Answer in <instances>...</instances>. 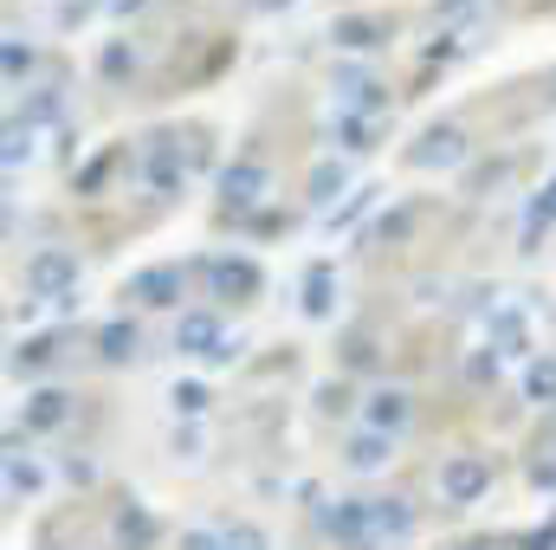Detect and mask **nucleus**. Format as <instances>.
<instances>
[{
    "mask_svg": "<svg viewBox=\"0 0 556 550\" xmlns=\"http://www.w3.org/2000/svg\"><path fill=\"white\" fill-rule=\"evenodd\" d=\"M227 550H273L260 525H227Z\"/></svg>",
    "mask_w": 556,
    "mask_h": 550,
    "instance_id": "nucleus-29",
    "label": "nucleus"
},
{
    "mask_svg": "<svg viewBox=\"0 0 556 550\" xmlns=\"http://www.w3.org/2000/svg\"><path fill=\"white\" fill-rule=\"evenodd\" d=\"M330 39H337L343 52H376V46L389 39V26L369 20V13H337V20H330Z\"/></svg>",
    "mask_w": 556,
    "mask_h": 550,
    "instance_id": "nucleus-9",
    "label": "nucleus"
},
{
    "mask_svg": "<svg viewBox=\"0 0 556 550\" xmlns=\"http://www.w3.org/2000/svg\"><path fill=\"white\" fill-rule=\"evenodd\" d=\"M531 486H556V460H531Z\"/></svg>",
    "mask_w": 556,
    "mask_h": 550,
    "instance_id": "nucleus-38",
    "label": "nucleus"
},
{
    "mask_svg": "<svg viewBox=\"0 0 556 550\" xmlns=\"http://www.w3.org/2000/svg\"><path fill=\"white\" fill-rule=\"evenodd\" d=\"M207 285H214V298L220 304H247V298H260V260H247V253H220V260H207Z\"/></svg>",
    "mask_w": 556,
    "mask_h": 550,
    "instance_id": "nucleus-2",
    "label": "nucleus"
},
{
    "mask_svg": "<svg viewBox=\"0 0 556 550\" xmlns=\"http://www.w3.org/2000/svg\"><path fill=\"white\" fill-rule=\"evenodd\" d=\"M149 538H155V518H149L142 505H130V512L117 518V550H149Z\"/></svg>",
    "mask_w": 556,
    "mask_h": 550,
    "instance_id": "nucleus-18",
    "label": "nucleus"
},
{
    "mask_svg": "<svg viewBox=\"0 0 556 550\" xmlns=\"http://www.w3.org/2000/svg\"><path fill=\"white\" fill-rule=\"evenodd\" d=\"M408 505L402 499H369V532H382V538H408Z\"/></svg>",
    "mask_w": 556,
    "mask_h": 550,
    "instance_id": "nucleus-16",
    "label": "nucleus"
},
{
    "mask_svg": "<svg viewBox=\"0 0 556 550\" xmlns=\"http://www.w3.org/2000/svg\"><path fill=\"white\" fill-rule=\"evenodd\" d=\"M52 350H59L52 337H33V343H20V350H13V370H20V376H33V370H46V363H52Z\"/></svg>",
    "mask_w": 556,
    "mask_h": 550,
    "instance_id": "nucleus-24",
    "label": "nucleus"
},
{
    "mask_svg": "<svg viewBox=\"0 0 556 550\" xmlns=\"http://www.w3.org/2000/svg\"><path fill=\"white\" fill-rule=\"evenodd\" d=\"M330 137L343 142V149H376V137H382V117H356V111H337V124H330Z\"/></svg>",
    "mask_w": 556,
    "mask_h": 550,
    "instance_id": "nucleus-15",
    "label": "nucleus"
},
{
    "mask_svg": "<svg viewBox=\"0 0 556 550\" xmlns=\"http://www.w3.org/2000/svg\"><path fill=\"white\" fill-rule=\"evenodd\" d=\"M117 162H124V149H98V155L78 168V195H98V188H104V175H111Z\"/></svg>",
    "mask_w": 556,
    "mask_h": 550,
    "instance_id": "nucleus-20",
    "label": "nucleus"
},
{
    "mask_svg": "<svg viewBox=\"0 0 556 550\" xmlns=\"http://www.w3.org/2000/svg\"><path fill=\"white\" fill-rule=\"evenodd\" d=\"M137 343H142V330L130 324V317H111V324L98 330V357H104V363H130Z\"/></svg>",
    "mask_w": 556,
    "mask_h": 550,
    "instance_id": "nucleus-13",
    "label": "nucleus"
},
{
    "mask_svg": "<svg viewBox=\"0 0 556 550\" xmlns=\"http://www.w3.org/2000/svg\"><path fill=\"white\" fill-rule=\"evenodd\" d=\"M369 201H376V188H363V195H356V201H350V208H343V214H330V227H343V221H356V214H363V208H369Z\"/></svg>",
    "mask_w": 556,
    "mask_h": 550,
    "instance_id": "nucleus-36",
    "label": "nucleus"
},
{
    "mask_svg": "<svg viewBox=\"0 0 556 550\" xmlns=\"http://www.w3.org/2000/svg\"><path fill=\"white\" fill-rule=\"evenodd\" d=\"M124 298H137V304H181V266H149L124 285Z\"/></svg>",
    "mask_w": 556,
    "mask_h": 550,
    "instance_id": "nucleus-8",
    "label": "nucleus"
},
{
    "mask_svg": "<svg viewBox=\"0 0 556 550\" xmlns=\"http://www.w3.org/2000/svg\"><path fill=\"white\" fill-rule=\"evenodd\" d=\"M485 486H492V460H485V453H453V460L440 466V499H446V505H472Z\"/></svg>",
    "mask_w": 556,
    "mask_h": 550,
    "instance_id": "nucleus-3",
    "label": "nucleus"
},
{
    "mask_svg": "<svg viewBox=\"0 0 556 550\" xmlns=\"http://www.w3.org/2000/svg\"><path fill=\"white\" fill-rule=\"evenodd\" d=\"M408 396H402V389H376V396H369V427H376V434H402V427H408Z\"/></svg>",
    "mask_w": 556,
    "mask_h": 550,
    "instance_id": "nucleus-12",
    "label": "nucleus"
},
{
    "mask_svg": "<svg viewBox=\"0 0 556 550\" xmlns=\"http://www.w3.org/2000/svg\"><path fill=\"white\" fill-rule=\"evenodd\" d=\"M466 550H485V545H466Z\"/></svg>",
    "mask_w": 556,
    "mask_h": 550,
    "instance_id": "nucleus-44",
    "label": "nucleus"
},
{
    "mask_svg": "<svg viewBox=\"0 0 556 550\" xmlns=\"http://www.w3.org/2000/svg\"><path fill=\"white\" fill-rule=\"evenodd\" d=\"M551 447H556V434H551Z\"/></svg>",
    "mask_w": 556,
    "mask_h": 550,
    "instance_id": "nucleus-45",
    "label": "nucleus"
},
{
    "mask_svg": "<svg viewBox=\"0 0 556 550\" xmlns=\"http://www.w3.org/2000/svg\"><path fill=\"white\" fill-rule=\"evenodd\" d=\"M181 175H188V168H181V142L175 137H149V188H155V195H175Z\"/></svg>",
    "mask_w": 556,
    "mask_h": 550,
    "instance_id": "nucleus-10",
    "label": "nucleus"
},
{
    "mask_svg": "<svg viewBox=\"0 0 556 550\" xmlns=\"http://www.w3.org/2000/svg\"><path fill=\"white\" fill-rule=\"evenodd\" d=\"M525 550H556V532H531V538H525Z\"/></svg>",
    "mask_w": 556,
    "mask_h": 550,
    "instance_id": "nucleus-40",
    "label": "nucleus"
},
{
    "mask_svg": "<svg viewBox=\"0 0 556 550\" xmlns=\"http://www.w3.org/2000/svg\"><path fill=\"white\" fill-rule=\"evenodd\" d=\"M551 221H556V182L531 201V214H525V240H538V227H551Z\"/></svg>",
    "mask_w": 556,
    "mask_h": 550,
    "instance_id": "nucleus-25",
    "label": "nucleus"
},
{
    "mask_svg": "<svg viewBox=\"0 0 556 550\" xmlns=\"http://www.w3.org/2000/svg\"><path fill=\"white\" fill-rule=\"evenodd\" d=\"M459 52H472V26H459V33H440V39L427 46V65H446V59H459Z\"/></svg>",
    "mask_w": 556,
    "mask_h": 550,
    "instance_id": "nucleus-23",
    "label": "nucleus"
},
{
    "mask_svg": "<svg viewBox=\"0 0 556 550\" xmlns=\"http://www.w3.org/2000/svg\"><path fill=\"white\" fill-rule=\"evenodd\" d=\"M98 72H104V78H130V72H137V46H130V39H111V46L98 52Z\"/></svg>",
    "mask_w": 556,
    "mask_h": 550,
    "instance_id": "nucleus-19",
    "label": "nucleus"
},
{
    "mask_svg": "<svg viewBox=\"0 0 556 550\" xmlns=\"http://www.w3.org/2000/svg\"><path fill=\"white\" fill-rule=\"evenodd\" d=\"M91 7H98V0H65V7H59V20H65V26H72V20H85V13H91Z\"/></svg>",
    "mask_w": 556,
    "mask_h": 550,
    "instance_id": "nucleus-39",
    "label": "nucleus"
},
{
    "mask_svg": "<svg viewBox=\"0 0 556 550\" xmlns=\"http://www.w3.org/2000/svg\"><path fill=\"white\" fill-rule=\"evenodd\" d=\"M65 414H72V396L65 389H39V396H26V434H52V427H65Z\"/></svg>",
    "mask_w": 556,
    "mask_h": 550,
    "instance_id": "nucleus-11",
    "label": "nucleus"
},
{
    "mask_svg": "<svg viewBox=\"0 0 556 550\" xmlns=\"http://www.w3.org/2000/svg\"><path fill=\"white\" fill-rule=\"evenodd\" d=\"M389 440H395V434H376V427H363V434H350V447H343V460H350L356 473H376V466L389 460Z\"/></svg>",
    "mask_w": 556,
    "mask_h": 550,
    "instance_id": "nucleus-14",
    "label": "nucleus"
},
{
    "mask_svg": "<svg viewBox=\"0 0 556 550\" xmlns=\"http://www.w3.org/2000/svg\"><path fill=\"white\" fill-rule=\"evenodd\" d=\"M525 396H531V402H556V357H538V363L525 370Z\"/></svg>",
    "mask_w": 556,
    "mask_h": 550,
    "instance_id": "nucleus-21",
    "label": "nucleus"
},
{
    "mask_svg": "<svg viewBox=\"0 0 556 550\" xmlns=\"http://www.w3.org/2000/svg\"><path fill=\"white\" fill-rule=\"evenodd\" d=\"M168 402H175V414H188V421H194V414L207 409V389H201V383H175V396H168Z\"/></svg>",
    "mask_w": 556,
    "mask_h": 550,
    "instance_id": "nucleus-26",
    "label": "nucleus"
},
{
    "mask_svg": "<svg viewBox=\"0 0 556 550\" xmlns=\"http://www.w3.org/2000/svg\"><path fill=\"white\" fill-rule=\"evenodd\" d=\"M498 343H511V350L525 343V324H518V311H505V317L492 324V350H498Z\"/></svg>",
    "mask_w": 556,
    "mask_h": 550,
    "instance_id": "nucleus-30",
    "label": "nucleus"
},
{
    "mask_svg": "<svg viewBox=\"0 0 556 550\" xmlns=\"http://www.w3.org/2000/svg\"><path fill=\"white\" fill-rule=\"evenodd\" d=\"M181 550H227V532H181Z\"/></svg>",
    "mask_w": 556,
    "mask_h": 550,
    "instance_id": "nucleus-34",
    "label": "nucleus"
},
{
    "mask_svg": "<svg viewBox=\"0 0 556 550\" xmlns=\"http://www.w3.org/2000/svg\"><path fill=\"white\" fill-rule=\"evenodd\" d=\"M260 7H291V0H260Z\"/></svg>",
    "mask_w": 556,
    "mask_h": 550,
    "instance_id": "nucleus-43",
    "label": "nucleus"
},
{
    "mask_svg": "<svg viewBox=\"0 0 556 550\" xmlns=\"http://www.w3.org/2000/svg\"><path fill=\"white\" fill-rule=\"evenodd\" d=\"M7 486H13V492H39V466L13 453V460H7Z\"/></svg>",
    "mask_w": 556,
    "mask_h": 550,
    "instance_id": "nucleus-27",
    "label": "nucleus"
},
{
    "mask_svg": "<svg viewBox=\"0 0 556 550\" xmlns=\"http://www.w3.org/2000/svg\"><path fill=\"white\" fill-rule=\"evenodd\" d=\"M33 149V130H20V124H7V162H20Z\"/></svg>",
    "mask_w": 556,
    "mask_h": 550,
    "instance_id": "nucleus-35",
    "label": "nucleus"
},
{
    "mask_svg": "<svg viewBox=\"0 0 556 550\" xmlns=\"http://www.w3.org/2000/svg\"><path fill=\"white\" fill-rule=\"evenodd\" d=\"M304 311L311 317H330V266H311V278H304Z\"/></svg>",
    "mask_w": 556,
    "mask_h": 550,
    "instance_id": "nucleus-22",
    "label": "nucleus"
},
{
    "mask_svg": "<svg viewBox=\"0 0 556 550\" xmlns=\"http://www.w3.org/2000/svg\"><path fill=\"white\" fill-rule=\"evenodd\" d=\"M266 188H273V175H266L253 155H240L233 168H220V201H227V208H253Z\"/></svg>",
    "mask_w": 556,
    "mask_h": 550,
    "instance_id": "nucleus-7",
    "label": "nucleus"
},
{
    "mask_svg": "<svg viewBox=\"0 0 556 550\" xmlns=\"http://www.w3.org/2000/svg\"><path fill=\"white\" fill-rule=\"evenodd\" d=\"M59 104H65V98H59V91H39V98H33V104H26V130H33V124H39V117H59Z\"/></svg>",
    "mask_w": 556,
    "mask_h": 550,
    "instance_id": "nucleus-32",
    "label": "nucleus"
},
{
    "mask_svg": "<svg viewBox=\"0 0 556 550\" xmlns=\"http://www.w3.org/2000/svg\"><path fill=\"white\" fill-rule=\"evenodd\" d=\"M343 182H350V175H343V162H337V155H324V162L311 168V201H317V208H330V201L343 195Z\"/></svg>",
    "mask_w": 556,
    "mask_h": 550,
    "instance_id": "nucleus-17",
    "label": "nucleus"
},
{
    "mask_svg": "<svg viewBox=\"0 0 556 550\" xmlns=\"http://www.w3.org/2000/svg\"><path fill=\"white\" fill-rule=\"evenodd\" d=\"M111 7H117V13H137L142 0H111Z\"/></svg>",
    "mask_w": 556,
    "mask_h": 550,
    "instance_id": "nucleus-42",
    "label": "nucleus"
},
{
    "mask_svg": "<svg viewBox=\"0 0 556 550\" xmlns=\"http://www.w3.org/2000/svg\"><path fill=\"white\" fill-rule=\"evenodd\" d=\"M415 201H408V208H395V214H382V227H376V234H382V240H402V234H408V227H415Z\"/></svg>",
    "mask_w": 556,
    "mask_h": 550,
    "instance_id": "nucleus-28",
    "label": "nucleus"
},
{
    "mask_svg": "<svg viewBox=\"0 0 556 550\" xmlns=\"http://www.w3.org/2000/svg\"><path fill=\"white\" fill-rule=\"evenodd\" d=\"M317 409L343 414V409H350V383H324V389H317Z\"/></svg>",
    "mask_w": 556,
    "mask_h": 550,
    "instance_id": "nucleus-31",
    "label": "nucleus"
},
{
    "mask_svg": "<svg viewBox=\"0 0 556 550\" xmlns=\"http://www.w3.org/2000/svg\"><path fill=\"white\" fill-rule=\"evenodd\" d=\"M78 291V253L65 247H39L26 260V298H46V304H65Z\"/></svg>",
    "mask_w": 556,
    "mask_h": 550,
    "instance_id": "nucleus-1",
    "label": "nucleus"
},
{
    "mask_svg": "<svg viewBox=\"0 0 556 550\" xmlns=\"http://www.w3.org/2000/svg\"><path fill=\"white\" fill-rule=\"evenodd\" d=\"M330 91H337V104H343V111H356V117H382V111H389V91H382L363 65H337Z\"/></svg>",
    "mask_w": 556,
    "mask_h": 550,
    "instance_id": "nucleus-5",
    "label": "nucleus"
},
{
    "mask_svg": "<svg viewBox=\"0 0 556 550\" xmlns=\"http://www.w3.org/2000/svg\"><path fill=\"white\" fill-rule=\"evenodd\" d=\"M20 72H33V46L7 39V78H20Z\"/></svg>",
    "mask_w": 556,
    "mask_h": 550,
    "instance_id": "nucleus-33",
    "label": "nucleus"
},
{
    "mask_svg": "<svg viewBox=\"0 0 556 550\" xmlns=\"http://www.w3.org/2000/svg\"><path fill=\"white\" fill-rule=\"evenodd\" d=\"M466 162V130L459 124H427L408 142V168H459Z\"/></svg>",
    "mask_w": 556,
    "mask_h": 550,
    "instance_id": "nucleus-4",
    "label": "nucleus"
},
{
    "mask_svg": "<svg viewBox=\"0 0 556 550\" xmlns=\"http://www.w3.org/2000/svg\"><path fill=\"white\" fill-rule=\"evenodd\" d=\"M472 0H433V13H466Z\"/></svg>",
    "mask_w": 556,
    "mask_h": 550,
    "instance_id": "nucleus-41",
    "label": "nucleus"
},
{
    "mask_svg": "<svg viewBox=\"0 0 556 550\" xmlns=\"http://www.w3.org/2000/svg\"><path fill=\"white\" fill-rule=\"evenodd\" d=\"M466 370H472V383H485V376H498V350H492V357H485V350H479V357H472V363H466Z\"/></svg>",
    "mask_w": 556,
    "mask_h": 550,
    "instance_id": "nucleus-37",
    "label": "nucleus"
},
{
    "mask_svg": "<svg viewBox=\"0 0 556 550\" xmlns=\"http://www.w3.org/2000/svg\"><path fill=\"white\" fill-rule=\"evenodd\" d=\"M175 350H194V357H207V363H227V357H233V343L220 337V317H214V311H188V317L175 324Z\"/></svg>",
    "mask_w": 556,
    "mask_h": 550,
    "instance_id": "nucleus-6",
    "label": "nucleus"
}]
</instances>
